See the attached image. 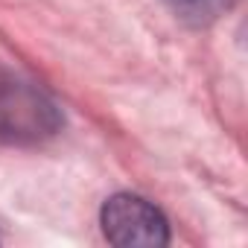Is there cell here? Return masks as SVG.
<instances>
[{"label": "cell", "mask_w": 248, "mask_h": 248, "mask_svg": "<svg viewBox=\"0 0 248 248\" xmlns=\"http://www.w3.org/2000/svg\"><path fill=\"white\" fill-rule=\"evenodd\" d=\"M164 3L190 27H207L219 15H225L233 0H164Z\"/></svg>", "instance_id": "cell-3"}, {"label": "cell", "mask_w": 248, "mask_h": 248, "mask_svg": "<svg viewBox=\"0 0 248 248\" xmlns=\"http://www.w3.org/2000/svg\"><path fill=\"white\" fill-rule=\"evenodd\" d=\"M62 126L59 105L35 82L0 64V138L9 143H41Z\"/></svg>", "instance_id": "cell-1"}, {"label": "cell", "mask_w": 248, "mask_h": 248, "mask_svg": "<svg viewBox=\"0 0 248 248\" xmlns=\"http://www.w3.org/2000/svg\"><path fill=\"white\" fill-rule=\"evenodd\" d=\"M102 233L117 248H161L170 242L167 216L138 193H114L99 210Z\"/></svg>", "instance_id": "cell-2"}]
</instances>
